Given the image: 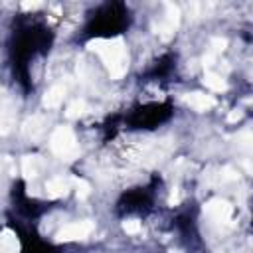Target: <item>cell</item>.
<instances>
[{"label":"cell","mask_w":253,"mask_h":253,"mask_svg":"<svg viewBox=\"0 0 253 253\" xmlns=\"http://www.w3.org/2000/svg\"><path fill=\"white\" fill-rule=\"evenodd\" d=\"M89 47L103 57L113 79H121L126 73L128 55H126V47H125L123 40H119V38L117 40H97V42H91Z\"/></svg>","instance_id":"cell-1"},{"label":"cell","mask_w":253,"mask_h":253,"mask_svg":"<svg viewBox=\"0 0 253 253\" xmlns=\"http://www.w3.org/2000/svg\"><path fill=\"white\" fill-rule=\"evenodd\" d=\"M204 211L213 219V221H229L231 215H233V208L229 202L225 200H211L204 206Z\"/></svg>","instance_id":"cell-5"},{"label":"cell","mask_w":253,"mask_h":253,"mask_svg":"<svg viewBox=\"0 0 253 253\" xmlns=\"http://www.w3.org/2000/svg\"><path fill=\"white\" fill-rule=\"evenodd\" d=\"M40 6H42V2H32V4H30V2H24V4H22L24 10H34V8H40Z\"/></svg>","instance_id":"cell-18"},{"label":"cell","mask_w":253,"mask_h":253,"mask_svg":"<svg viewBox=\"0 0 253 253\" xmlns=\"http://www.w3.org/2000/svg\"><path fill=\"white\" fill-rule=\"evenodd\" d=\"M83 111H85V101L75 99L73 103H69V105H67L65 115H67L69 119H77V117H81V115H83Z\"/></svg>","instance_id":"cell-12"},{"label":"cell","mask_w":253,"mask_h":253,"mask_svg":"<svg viewBox=\"0 0 253 253\" xmlns=\"http://www.w3.org/2000/svg\"><path fill=\"white\" fill-rule=\"evenodd\" d=\"M24 132L28 134V136H32V138H38L42 132H43V121H42V117H30L26 123H24Z\"/></svg>","instance_id":"cell-10"},{"label":"cell","mask_w":253,"mask_h":253,"mask_svg":"<svg viewBox=\"0 0 253 253\" xmlns=\"http://www.w3.org/2000/svg\"><path fill=\"white\" fill-rule=\"evenodd\" d=\"M178 200H180V194H178V190H174L172 196H170V204H176Z\"/></svg>","instance_id":"cell-19"},{"label":"cell","mask_w":253,"mask_h":253,"mask_svg":"<svg viewBox=\"0 0 253 253\" xmlns=\"http://www.w3.org/2000/svg\"><path fill=\"white\" fill-rule=\"evenodd\" d=\"M239 119H241V111H239V109H233V111L229 113V117H227L229 123H235V121H239Z\"/></svg>","instance_id":"cell-17"},{"label":"cell","mask_w":253,"mask_h":253,"mask_svg":"<svg viewBox=\"0 0 253 253\" xmlns=\"http://www.w3.org/2000/svg\"><path fill=\"white\" fill-rule=\"evenodd\" d=\"M2 251H4V253H18V239L12 237L10 231H4V237H2Z\"/></svg>","instance_id":"cell-13"},{"label":"cell","mask_w":253,"mask_h":253,"mask_svg":"<svg viewBox=\"0 0 253 253\" xmlns=\"http://www.w3.org/2000/svg\"><path fill=\"white\" fill-rule=\"evenodd\" d=\"M235 140H237V144L243 150H247L249 154H253V132H239L235 136Z\"/></svg>","instance_id":"cell-14"},{"label":"cell","mask_w":253,"mask_h":253,"mask_svg":"<svg viewBox=\"0 0 253 253\" xmlns=\"http://www.w3.org/2000/svg\"><path fill=\"white\" fill-rule=\"evenodd\" d=\"M184 101H186L188 107H192V109H196V111H208V109L215 107V99H213L211 95L202 93V91L188 93V95L184 97Z\"/></svg>","instance_id":"cell-6"},{"label":"cell","mask_w":253,"mask_h":253,"mask_svg":"<svg viewBox=\"0 0 253 253\" xmlns=\"http://www.w3.org/2000/svg\"><path fill=\"white\" fill-rule=\"evenodd\" d=\"M93 221L89 219H83V221H73L65 227H61L57 233H55V239L57 241H75V239H83L87 237L91 231H93Z\"/></svg>","instance_id":"cell-3"},{"label":"cell","mask_w":253,"mask_h":253,"mask_svg":"<svg viewBox=\"0 0 253 253\" xmlns=\"http://www.w3.org/2000/svg\"><path fill=\"white\" fill-rule=\"evenodd\" d=\"M49 146H51L53 154H57L59 158H65V160H71L79 154L75 134L69 126H55L49 136Z\"/></svg>","instance_id":"cell-2"},{"label":"cell","mask_w":253,"mask_h":253,"mask_svg":"<svg viewBox=\"0 0 253 253\" xmlns=\"http://www.w3.org/2000/svg\"><path fill=\"white\" fill-rule=\"evenodd\" d=\"M63 99H65V87H63V85H53V87L47 89L45 95H43V107L55 109V107H59V105L63 103Z\"/></svg>","instance_id":"cell-8"},{"label":"cell","mask_w":253,"mask_h":253,"mask_svg":"<svg viewBox=\"0 0 253 253\" xmlns=\"http://www.w3.org/2000/svg\"><path fill=\"white\" fill-rule=\"evenodd\" d=\"M166 8V14L162 16L158 28H156V34L162 38V40H170L174 34H176V28L180 24V12L174 4H164Z\"/></svg>","instance_id":"cell-4"},{"label":"cell","mask_w":253,"mask_h":253,"mask_svg":"<svg viewBox=\"0 0 253 253\" xmlns=\"http://www.w3.org/2000/svg\"><path fill=\"white\" fill-rule=\"evenodd\" d=\"M71 184H73V180H71V178L55 176V178L47 180L45 190H47V194H51V196H65V194L71 190Z\"/></svg>","instance_id":"cell-7"},{"label":"cell","mask_w":253,"mask_h":253,"mask_svg":"<svg viewBox=\"0 0 253 253\" xmlns=\"http://www.w3.org/2000/svg\"><path fill=\"white\" fill-rule=\"evenodd\" d=\"M245 166H247V170L253 174V164H249V162H245Z\"/></svg>","instance_id":"cell-20"},{"label":"cell","mask_w":253,"mask_h":253,"mask_svg":"<svg viewBox=\"0 0 253 253\" xmlns=\"http://www.w3.org/2000/svg\"><path fill=\"white\" fill-rule=\"evenodd\" d=\"M123 229L126 231V233H130V235H136V233H140V221H136V219H128V221H125L123 223Z\"/></svg>","instance_id":"cell-16"},{"label":"cell","mask_w":253,"mask_h":253,"mask_svg":"<svg viewBox=\"0 0 253 253\" xmlns=\"http://www.w3.org/2000/svg\"><path fill=\"white\" fill-rule=\"evenodd\" d=\"M71 180H73V186H75V190H77V196H79V198H87L89 192H91V186H89L83 178H71Z\"/></svg>","instance_id":"cell-15"},{"label":"cell","mask_w":253,"mask_h":253,"mask_svg":"<svg viewBox=\"0 0 253 253\" xmlns=\"http://www.w3.org/2000/svg\"><path fill=\"white\" fill-rule=\"evenodd\" d=\"M40 168H42L40 156H24V160H22V174L26 178H36Z\"/></svg>","instance_id":"cell-9"},{"label":"cell","mask_w":253,"mask_h":253,"mask_svg":"<svg viewBox=\"0 0 253 253\" xmlns=\"http://www.w3.org/2000/svg\"><path fill=\"white\" fill-rule=\"evenodd\" d=\"M204 83H206V87H208V89H211V91H223V89L227 87V85H225V81H223V77H221V75H217V73H211V71H208V73H206Z\"/></svg>","instance_id":"cell-11"}]
</instances>
